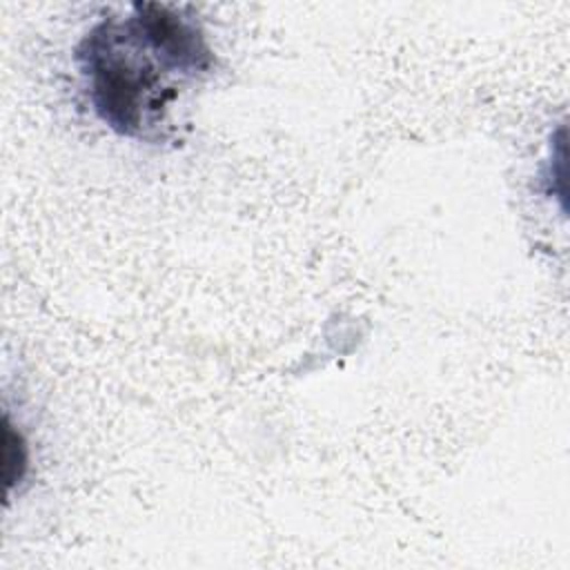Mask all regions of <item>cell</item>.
Returning <instances> with one entry per match:
<instances>
[{
    "mask_svg": "<svg viewBox=\"0 0 570 570\" xmlns=\"http://www.w3.org/2000/svg\"><path fill=\"white\" fill-rule=\"evenodd\" d=\"M73 62L87 100L111 131L160 140L183 91L216 67L200 22L160 2H134L96 22L76 45Z\"/></svg>",
    "mask_w": 570,
    "mask_h": 570,
    "instance_id": "6da1fadb",
    "label": "cell"
}]
</instances>
